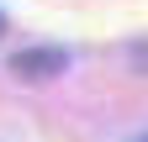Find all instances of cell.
<instances>
[{
	"instance_id": "cell-1",
	"label": "cell",
	"mask_w": 148,
	"mask_h": 142,
	"mask_svg": "<svg viewBox=\"0 0 148 142\" xmlns=\"http://www.w3.org/2000/svg\"><path fill=\"white\" fill-rule=\"evenodd\" d=\"M64 63H69L64 47H27V53L11 58V68L21 79H53V74H64Z\"/></svg>"
},
{
	"instance_id": "cell-2",
	"label": "cell",
	"mask_w": 148,
	"mask_h": 142,
	"mask_svg": "<svg viewBox=\"0 0 148 142\" xmlns=\"http://www.w3.org/2000/svg\"><path fill=\"white\" fill-rule=\"evenodd\" d=\"M0 32H5V16H0Z\"/></svg>"
},
{
	"instance_id": "cell-3",
	"label": "cell",
	"mask_w": 148,
	"mask_h": 142,
	"mask_svg": "<svg viewBox=\"0 0 148 142\" xmlns=\"http://www.w3.org/2000/svg\"><path fill=\"white\" fill-rule=\"evenodd\" d=\"M138 142H148V137H138Z\"/></svg>"
}]
</instances>
